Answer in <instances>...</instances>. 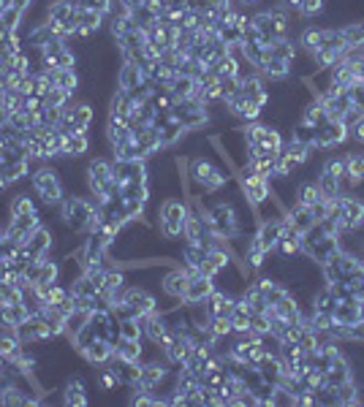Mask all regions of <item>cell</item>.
Wrapping results in <instances>:
<instances>
[{"label": "cell", "mask_w": 364, "mask_h": 407, "mask_svg": "<svg viewBox=\"0 0 364 407\" xmlns=\"http://www.w3.org/2000/svg\"><path fill=\"white\" fill-rule=\"evenodd\" d=\"M30 185H33V193L39 196V201L44 207H57L63 198H65V182L60 177V169L46 160V163H36L33 171H30Z\"/></svg>", "instance_id": "6da1fadb"}, {"label": "cell", "mask_w": 364, "mask_h": 407, "mask_svg": "<svg viewBox=\"0 0 364 407\" xmlns=\"http://www.w3.org/2000/svg\"><path fill=\"white\" fill-rule=\"evenodd\" d=\"M98 204L88 198V196H79V193H65V198L57 204V215H60V226L65 228L68 233H85L88 220H90L92 209Z\"/></svg>", "instance_id": "7a4b0ae2"}, {"label": "cell", "mask_w": 364, "mask_h": 407, "mask_svg": "<svg viewBox=\"0 0 364 407\" xmlns=\"http://www.w3.org/2000/svg\"><path fill=\"white\" fill-rule=\"evenodd\" d=\"M188 209H190V204L185 198H177V196H166L161 201V207H158V228H161V236L166 239V244L182 239Z\"/></svg>", "instance_id": "3957f363"}, {"label": "cell", "mask_w": 364, "mask_h": 407, "mask_svg": "<svg viewBox=\"0 0 364 407\" xmlns=\"http://www.w3.org/2000/svg\"><path fill=\"white\" fill-rule=\"evenodd\" d=\"M234 177H236V185H239L242 196L247 198V204H250L253 209H256V207H261V204L272 196V182L267 180V177L253 174L247 166L236 169V171H234Z\"/></svg>", "instance_id": "277c9868"}, {"label": "cell", "mask_w": 364, "mask_h": 407, "mask_svg": "<svg viewBox=\"0 0 364 407\" xmlns=\"http://www.w3.org/2000/svg\"><path fill=\"white\" fill-rule=\"evenodd\" d=\"M364 226L362 196H340V231H359Z\"/></svg>", "instance_id": "5b68a950"}, {"label": "cell", "mask_w": 364, "mask_h": 407, "mask_svg": "<svg viewBox=\"0 0 364 407\" xmlns=\"http://www.w3.org/2000/svg\"><path fill=\"white\" fill-rule=\"evenodd\" d=\"M123 302L128 304V310H131L136 317H147L150 313L158 310V299H155L144 285H125Z\"/></svg>", "instance_id": "8992f818"}, {"label": "cell", "mask_w": 364, "mask_h": 407, "mask_svg": "<svg viewBox=\"0 0 364 407\" xmlns=\"http://www.w3.org/2000/svg\"><path fill=\"white\" fill-rule=\"evenodd\" d=\"M39 226H41V215H39V212H33V215H22V218H11V220L3 226V236L11 239V242H17V244H25L28 236H30Z\"/></svg>", "instance_id": "52a82bcc"}, {"label": "cell", "mask_w": 364, "mask_h": 407, "mask_svg": "<svg viewBox=\"0 0 364 407\" xmlns=\"http://www.w3.org/2000/svg\"><path fill=\"white\" fill-rule=\"evenodd\" d=\"M54 244H57V239H54L52 228H46L44 223H41V226L28 236V242L22 244V250H25L30 258H46V255H52Z\"/></svg>", "instance_id": "ba28073f"}, {"label": "cell", "mask_w": 364, "mask_h": 407, "mask_svg": "<svg viewBox=\"0 0 364 407\" xmlns=\"http://www.w3.org/2000/svg\"><path fill=\"white\" fill-rule=\"evenodd\" d=\"M188 282H190V274L185 271V267H169V271L161 277V282H158V285H161V291H163V296H166V299H172V302H182Z\"/></svg>", "instance_id": "9c48e42d"}, {"label": "cell", "mask_w": 364, "mask_h": 407, "mask_svg": "<svg viewBox=\"0 0 364 407\" xmlns=\"http://www.w3.org/2000/svg\"><path fill=\"white\" fill-rule=\"evenodd\" d=\"M351 138V128L343 120H326L318 128V138H316V149H332L343 141Z\"/></svg>", "instance_id": "30bf717a"}, {"label": "cell", "mask_w": 364, "mask_h": 407, "mask_svg": "<svg viewBox=\"0 0 364 407\" xmlns=\"http://www.w3.org/2000/svg\"><path fill=\"white\" fill-rule=\"evenodd\" d=\"M215 280L212 277H204V274H190V282L185 288V296H182V304L190 307V304H204L207 296L215 291Z\"/></svg>", "instance_id": "8fae6325"}, {"label": "cell", "mask_w": 364, "mask_h": 407, "mask_svg": "<svg viewBox=\"0 0 364 407\" xmlns=\"http://www.w3.org/2000/svg\"><path fill=\"white\" fill-rule=\"evenodd\" d=\"M77 353L88 364H92V366H106V364L114 359V345L109 340H103V337H95L85 348H79Z\"/></svg>", "instance_id": "7c38bea8"}, {"label": "cell", "mask_w": 364, "mask_h": 407, "mask_svg": "<svg viewBox=\"0 0 364 407\" xmlns=\"http://www.w3.org/2000/svg\"><path fill=\"white\" fill-rule=\"evenodd\" d=\"M141 323H144V340H147L150 345H155L158 351H163V342H166V337H169L166 315H163L161 310H155V313H150L147 317H141Z\"/></svg>", "instance_id": "4fadbf2b"}, {"label": "cell", "mask_w": 364, "mask_h": 407, "mask_svg": "<svg viewBox=\"0 0 364 407\" xmlns=\"http://www.w3.org/2000/svg\"><path fill=\"white\" fill-rule=\"evenodd\" d=\"M63 405H71V407H88L90 399H88V386L79 375H68L65 383H63Z\"/></svg>", "instance_id": "5bb4252c"}, {"label": "cell", "mask_w": 364, "mask_h": 407, "mask_svg": "<svg viewBox=\"0 0 364 407\" xmlns=\"http://www.w3.org/2000/svg\"><path fill=\"white\" fill-rule=\"evenodd\" d=\"M337 250H340V233H337V236H323L318 242H313L310 247H305L302 253H305L316 267H323Z\"/></svg>", "instance_id": "9a60e30c"}, {"label": "cell", "mask_w": 364, "mask_h": 407, "mask_svg": "<svg viewBox=\"0 0 364 407\" xmlns=\"http://www.w3.org/2000/svg\"><path fill=\"white\" fill-rule=\"evenodd\" d=\"M52 82V87H60L68 95H79V87H82V79H79V71L77 68H54V71H44Z\"/></svg>", "instance_id": "2e32d148"}, {"label": "cell", "mask_w": 364, "mask_h": 407, "mask_svg": "<svg viewBox=\"0 0 364 407\" xmlns=\"http://www.w3.org/2000/svg\"><path fill=\"white\" fill-rule=\"evenodd\" d=\"M39 196H30V193H25V190H19V193H14L11 198H8V204H6V215H8V220L11 218H22V215H33V212H39Z\"/></svg>", "instance_id": "e0dca14e"}, {"label": "cell", "mask_w": 364, "mask_h": 407, "mask_svg": "<svg viewBox=\"0 0 364 407\" xmlns=\"http://www.w3.org/2000/svg\"><path fill=\"white\" fill-rule=\"evenodd\" d=\"M141 82H144V74H141V68H139L136 63H123L120 68H117V76H114V87L123 92H136L141 87Z\"/></svg>", "instance_id": "ac0fdd59"}, {"label": "cell", "mask_w": 364, "mask_h": 407, "mask_svg": "<svg viewBox=\"0 0 364 407\" xmlns=\"http://www.w3.org/2000/svg\"><path fill=\"white\" fill-rule=\"evenodd\" d=\"M109 366L114 369V375H117V380H120V386H125V388H136L141 386V364L136 362H123V359H112Z\"/></svg>", "instance_id": "d6986e66"}, {"label": "cell", "mask_w": 364, "mask_h": 407, "mask_svg": "<svg viewBox=\"0 0 364 407\" xmlns=\"http://www.w3.org/2000/svg\"><path fill=\"white\" fill-rule=\"evenodd\" d=\"M204 307H207V313H210L212 317H228L231 313H234V307H236V296H231V293H226V291L215 288V291L207 296Z\"/></svg>", "instance_id": "ffe728a7"}, {"label": "cell", "mask_w": 364, "mask_h": 407, "mask_svg": "<svg viewBox=\"0 0 364 407\" xmlns=\"http://www.w3.org/2000/svg\"><path fill=\"white\" fill-rule=\"evenodd\" d=\"M285 223L294 228L296 233H305L307 228L316 223V218H313V209L310 207H305V204H291L288 209H285Z\"/></svg>", "instance_id": "44dd1931"}, {"label": "cell", "mask_w": 364, "mask_h": 407, "mask_svg": "<svg viewBox=\"0 0 364 407\" xmlns=\"http://www.w3.org/2000/svg\"><path fill=\"white\" fill-rule=\"evenodd\" d=\"M256 236L264 244V250L272 253L274 247H277V242H280V236H283V218H277V220H261L259 228H256Z\"/></svg>", "instance_id": "7402d4cb"}, {"label": "cell", "mask_w": 364, "mask_h": 407, "mask_svg": "<svg viewBox=\"0 0 364 407\" xmlns=\"http://www.w3.org/2000/svg\"><path fill=\"white\" fill-rule=\"evenodd\" d=\"M332 317H334L337 323H343V326H354L356 320H362V317H364L362 304H359L356 299H345V302H337V307H334Z\"/></svg>", "instance_id": "603a6c76"}, {"label": "cell", "mask_w": 364, "mask_h": 407, "mask_svg": "<svg viewBox=\"0 0 364 407\" xmlns=\"http://www.w3.org/2000/svg\"><path fill=\"white\" fill-rule=\"evenodd\" d=\"M242 258H245V264H247L253 271L264 269V264H267V250H264V244L259 242V236H256V233H250V239H247V247H245Z\"/></svg>", "instance_id": "cb8c5ba5"}, {"label": "cell", "mask_w": 364, "mask_h": 407, "mask_svg": "<svg viewBox=\"0 0 364 407\" xmlns=\"http://www.w3.org/2000/svg\"><path fill=\"white\" fill-rule=\"evenodd\" d=\"M90 134L88 131H77V134H68L65 136V152H63V158H82V155H88L90 152Z\"/></svg>", "instance_id": "d4e9b609"}, {"label": "cell", "mask_w": 364, "mask_h": 407, "mask_svg": "<svg viewBox=\"0 0 364 407\" xmlns=\"http://www.w3.org/2000/svg\"><path fill=\"white\" fill-rule=\"evenodd\" d=\"M114 356L123 359V362L141 364V359H144V340H125V337H120V342L114 345Z\"/></svg>", "instance_id": "484cf974"}, {"label": "cell", "mask_w": 364, "mask_h": 407, "mask_svg": "<svg viewBox=\"0 0 364 407\" xmlns=\"http://www.w3.org/2000/svg\"><path fill=\"white\" fill-rule=\"evenodd\" d=\"M166 90L174 95V101H188V98H193V95H196V90H199V79H196V76H185V74H177Z\"/></svg>", "instance_id": "4316f807"}, {"label": "cell", "mask_w": 364, "mask_h": 407, "mask_svg": "<svg viewBox=\"0 0 364 407\" xmlns=\"http://www.w3.org/2000/svg\"><path fill=\"white\" fill-rule=\"evenodd\" d=\"M321 44H323V28H313V25L302 28V33H299V49L302 52H307L313 57L321 49Z\"/></svg>", "instance_id": "83f0119b"}, {"label": "cell", "mask_w": 364, "mask_h": 407, "mask_svg": "<svg viewBox=\"0 0 364 407\" xmlns=\"http://www.w3.org/2000/svg\"><path fill=\"white\" fill-rule=\"evenodd\" d=\"M299 120L302 123H307V125H316V128H321L329 117H326V112H323V103H321L318 98H310L305 106H302V114H299Z\"/></svg>", "instance_id": "f1b7e54d"}, {"label": "cell", "mask_w": 364, "mask_h": 407, "mask_svg": "<svg viewBox=\"0 0 364 407\" xmlns=\"http://www.w3.org/2000/svg\"><path fill=\"white\" fill-rule=\"evenodd\" d=\"M316 138H318V128H316V125H307V123H302V120L294 123V128H291V141L316 149Z\"/></svg>", "instance_id": "f546056e"}, {"label": "cell", "mask_w": 364, "mask_h": 407, "mask_svg": "<svg viewBox=\"0 0 364 407\" xmlns=\"http://www.w3.org/2000/svg\"><path fill=\"white\" fill-rule=\"evenodd\" d=\"M250 25L264 36L267 44H272L274 28H272V11H270V8H259L256 14H250Z\"/></svg>", "instance_id": "4dcf8cb0"}, {"label": "cell", "mask_w": 364, "mask_h": 407, "mask_svg": "<svg viewBox=\"0 0 364 407\" xmlns=\"http://www.w3.org/2000/svg\"><path fill=\"white\" fill-rule=\"evenodd\" d=\"M54 282H60V261L46 255L41 261V267H39V274H36L33 285H54Z\"/></svg>", "instance_id": "1f68e13d"}, {"label": "cell", "mask_w": 364, "mask_h": 407, "mask_svg": "<svg viewBox=\"0 0 364 407\" xmlns=\"http://www.w3.org/2000/svg\"><path fill=\"white\" fill-rule=\"evenodd\" d=\"M261 76H264V79H270V82H283V79H288V76H291V63L272 57V60L261 68Z\"/></svg>", "instance_id": "d6a6232c"}, {"label": "cell", "mask_w": 364, "mask_h": 407, "mask_svg": "<svg viewBox=\"0 0 364 407\" xmlns=\"http://www.w3.org/2000/svg\"><path fill=\"white\" fill-rule=\"evenodd\" d=\"M316 185H318L323 198H337V196H343V182L337 180V177H332V174H326V171H321Z\"/></svg>", "instance_id": "836d02e7"}, {"label": "cell", "mask_w": 364, "mask_h": 407, "mask_svg": "<svg viewBox=\"0 0 364 407\" xmlns=\"http://www.w3.org/2000/svg\"><path fill=\"white\" fill-rule=\"evenodd\" d=\"M283 152H285L296 166H307L310 158H313V149H310V147H302V144H296V141L283 144Z\"/></svg>", "instance_id": "e575fe53"}, {"label": "cell", "mask_w": 364, "mask_h": 407, "mask_svg": "<svg viewBox=\"0 0 364 407\" xmlns=\"http://www.w3.org/2000/svg\"><path fill=\"white\" fill-rule=\"evenodd\" d=\"M270 49H272V57H277V60H285V63H291L294 57H296V44L291 41V39H272V44H270Z\"/></svg>", "instance_id": "d590c367"}, {"label": "cell", "mask_w": 364, "mask_h": 407, "mask_svg": "<svg viewBox=\"0 0 364 407\" xmlns=\"http://www.w3.org/2000/svg\"><path fill=\"white\" fill-rule=\"evenodd\" d=\"M318 198H321V190L316 182H299V185H296V204L313 207Z\"/></svg>", "instance_id": "8d00e7d4"}, {"label": "cell", "mask_w": 364, "mask_h": 407, "mask_svg": "<svg viewBox=\"0 0 364 407\" xmlns=\"http://www.w3.org/2000/svg\"><path fill=\"white\" fill-rule=\"evenodd\" d=\"M185 136H188V131L182 128L177 120H172L169 125H163V128H161V141H163V147H166V149H169V147H174L177 141H182Z\"/></svg>", "instance_id": "74e56055"}, {"label": "cell", "mask_w": 364, "mask_h": 407, "mask_svg": "<svg viewBox=\"0 0 364 407\" xmlns=\"http://www.w3.org/2000/svg\"><path fill=\"white\" fill-rule=\"evenodd\" d=\"M117 323H120V337H125V340H144L141 317H125V320H117Z\"/></svg>", "instance_id": "f35d334b"}, {"label": "cell", "mask_w": 364, "mask_h": 407, "mask_svg": "<svg viewBox=\"0 0 364 407\" xmlns=\"http://www.w3.org/2000/svg\"><path fill=\"white\" fill-rule=\"evenodd\" d=\"M340 30H343V39H345L348 46L364 44V19H354V22H348V25L340 28Z\"/></svg>", "instance_id": "ab89813d"}, {"label": "cell", "mask_w": 364, "mask_h": 407, "mask_svg": "<svg viewBox=\"0 0 364 407\" xmlns=\"http://www.w3.org/2000/svg\"><path fill=\"white\" fill-rule=\"evenodd\" d=\"M109 22H106V28H109V36H112V41H117V39H123L131 28H136L131 19H125V17H106Z\"/></svg>", "instance_id": "60d3db41"}, {"label": "cell", "mask_w": 364, "mask_h": 407, "mask_svg": "<svg viewBox=\"0 0 364 407\" xmlns=\"http://www.w3.org/2000/svg\"><path fill=\"white\" fill-rule=\"evenodd\" d=\"M321 171H326V174H332V177H337V180L343 182L345 180V155H329L326 160H323V166H321Z\"/></svg>", "instance_id": "b9f144b4"}, {"label": "cell", "mask_w": 364, "mask_h": 407, "mask_svg": "<svg viewBox=\"0 0 364 407\" xmlns=\"http://www.w3.org/2000/svg\"><path fill=\"white\" fill-rule=\"evenodd\" d=\"M22 302V288H17L14 282L0 280V307L3 304H19Z\"/></svg>", "instance_id": "7bdbcfd3"}, {"label": "cell", "mask_w": 364, "mask_h": 407, "mask_svg": "<svg viewBox=\"0 0 364 407\" xmlns=\"http://www.w3.org/2000/svg\"><path fill=\"white\" fill-rule=\"evenodd\" d=\"M326 8V0H302L299 6V17L302 19H313V17H321Z\"/></svg>", "instance_id": "ee69618b"}, {"label": "cell", "mask_w": 364, "mask_h": 407, "mask_svg": "<svg viewBox=\"0 0 364 407\" xmlns=\"http://www.w3.org/2000/svg\"><path fill=\"white\" fill-rule=\"evenodd\" d=\"M296 405V397L291 391H285L283 386H274V394H272V407H291Z\"/></svg>", "instance_id": "f6af8a7d"}, {"label": "cell", "mask_w": 364, "mask_h": 407, "mask_svg": "<svg viewBox=\"0 0 364 407\" xmlns=\"http://www.w3.org/2000/svg\"><path fill=\"white\" fill-rule=\"evenodd\" d=\"M250 331H256V334H270V317H267V313H253V315H250Z\"/></svg>", "instance_id": "bcb514c9"}, {"label": "cell", "mask_w": 364, "mask_h": 407, "mask_svg": "<svg viewBox=\"0 0 364 407\" xmlns=\"http://www.w3.org/2000/svg\"><path fill=\"white\" fill-rule=\"evenodd\" d=\"M348 98H351L354 109L364 112V82H354V85L348 87Z\"/></svg>", "instance_id": "7dc6e473"}, {"label": "cell", "mask_w": 364, "mask_h": 407, "mask_svg": "<svg viewBox=\"0 0 364 407\" xmlns=\"http://www.w3.org/2000/svg\"><path fill=\"white\" fill-rule=\"evenodd\" d=\"M351 138H354L356 144H362L364 147V120H359L356 125H351Z\"/></svg>", "instance_id": "c3c4849f"}, {"label": "cell", "mask_w": 364, "mask_h": 407, "mask_svg": "<svg viewBox=\"0 0 364 407\" xmlns=\"http://www.w3.org/2000/svg\"><path fill=\"white\" fill-rule=\"evenodd\" d=\"M6 123H8V112H6V109H3V106H0V128H3V125H6Z\"/></svg>", "instance_id": "681fc988"}, {"label": "cell", "mask_w": 364, "mask_h": 407, "mask_svg": "<svg viewBox=\"0 0 364 407\" xmlns=\"http://www.w3.org/2000/svg\"><path fill=\"white\" fill-rule=\"evenodd\" d=\"M0 106H3V87H0Z\"/></svg>", "instance_id": "f907efd6"}]
</instances>
